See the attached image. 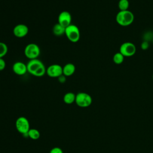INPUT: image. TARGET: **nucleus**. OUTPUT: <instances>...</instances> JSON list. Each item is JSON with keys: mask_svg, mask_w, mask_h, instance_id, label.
Listing matches in <instances>:
<instances>
[{"mask_svg": "<svg viewBox=\"0 0 153 153\" xmlns=\"http://www.w3.org/2000/svg\"><path fill=\"white\" fill-rule=\"evenodd\" d=\"M27 72L36 77H42L46 74V69L44 63L38 59L29 60L27 63Z\"/></svg>", "mask_w": 153, "mask_h": 153, "instance_id": "nucleus-1", "label": "nucleus"}, {"mask_svg": "<svg viewBox=\"0 0 153 153\" xmlns=\"http://www.w3.org/2000/svg\"><path fill=\"white\" fill-rule=\"evenodd\" d=\"M134 20L133 13L130 10L120 11L116 15L115 20L121 26H128L133 23Z\"/></svg>", "mask_w": 153, "mask_h": 153, "instance_id": "nucleus-2", "label": "nucleus"}, {"mask_svg": "<svg viewBox=\"0 0 153 153\" xmlns=\"http://www.w3.org/2000/svg\"><path fill=\"white\" fill-rule=\"evenodd\" d=\"M65 35L68 39L73 43L78 42L81 36L79 29L77 26L73 24L70 25L65 28Z\"/></svg>", "mask_w": 153, "mask_h": 153, "instance_id": "nucleus-3", "label": "nucleus"}, {"mask_svg": "<svg viewBox=\"0 0 153 153\" xmlns=\"http://www.w3.org/2000/svg\"><path fill=\"white\" fill-rule=\"evenodd\" d=\"M40 54V48L35 43H29L25 47L24 54L25 57L29 60L38 59Z\"/></svg>", "mask_w": 153, "mask_h": 153, "instance_id": "nucleus-4", "label": "nucleus"}, {"mask_svg": "<svg viewBox=\"0 0 153 153\" xmlns=\"http://www.w3.org/2000/svg\"><path fill=\"white\" fill-rule=\"evenodd\" d=\"M91 96L85 92H79L76 94L75 103L81 108H87L92 103Z\"/></svg>", "mask_w": 153, "mask_h": 153, "instance_id": "nucleus-5", "label": "nucleus"}, {"mask_svg": "<svg viewBox=\"0 0 153 153\" xmlns=\"http://www.w3.org/2000/svg\"><path fill=\"white\" fill-rule=\"evenodd\" d=\"M124 56L129 57L134 56L136 52V45L131 42H125L120 47V51Z\"/></svg>", "mask_w": 153, "mask_h": 153, "instance_id": "nucleus-6", "label": "nucleus"}, {"mask_svg": "<svg viewBox=\"0 0 153 153\" xmlns=\"http://www.w3.org/2000/svg\"><path fill=\"white\" fill-rule=\"evenodd\" d=\"M16 127L17 130L21 134L26 133L30 130L29 120L25 117H20L16 121Z\"/></svg>", "mask_w": 153, "mask_h": 153, "instance_id": "nucleus-7", "label": "nucleus"}, {"mask_svg": "<svg viewBox=\"0 0 153 153\" xmlns=\"http://www.w3.org/2000/svg\"><path fill=\"white\" fill-rule=\"evenodd\" d=\"M46 74L50 78H59L63 75V67L59 64H52L46 69Z\"/></svg>", "mask_w": 153, "mask_h": 153, "instance_id": "nucleus-8", "label": "nucleus"}, {"mask_svg": "<svg viewBox=\"0 0 153 153\" xmlns=\"http://www.w3.org/2000/svg\"><path fill=\"white\" fill-rule=\"evenodd\" d=\"M71 22L72 16L69 11H63L59 13L57 18V23L59 24L66 28L71 25Z\"/></svg>", "mask_w": 153, "mask_h": 153, "instance_id": "nucleus-9", "label": "nucleus"}, {"mask_svg": "<svg viewBox=\"0 0 153 153\" xmlns=\"http://www.w3.org/2000/svg\"><path fill=\"white\" fill-rule=\"evenodd\" d=\"M13 33L16 37L22 38L28 34L29 28L25 24H18L14 27Z\"/></svg>", "mask_w": 153, "mask_h": 153, "instance_id": "nucleus-10", "label": "nucleus"}, {"mask_svg": "<svg viewBox=\"0 0 153 153\" xmlns=\"http://www.w3.org/2000/svg\"><path fill=\"white\" fill-rule=\"evenodd\" d=\"M12 70L15 74L19 76H23L27 72L26 64L20 61H17L13 63Z\"/></svg>", "mask_w": 153, "mask_h": 153, "instance_id": "nucleus-11", "label": "nucleus"}, {"mask_svg": "<svg viewBox=\"0 0 153 153\" xmlns=\"http://www.w3.org/2000/svg\"><path fill=\"white\" fill-rule=\"evenodd\" d=\"M76 71V67L72 63H68L63 66V75L66 76L73 75Z\"/></svg>", "mask_w": 153, "mask_h": 153, "instance_id": "nucleus-12", "label": "nucleus"}, {"mask_svg": "<svg viewBox=\"0 0 153 153\" xmlns=\"http://www.w3.org/2000/svg\"><path fill=\"white\" fill-rule=\"evenodd\" d=\"M53 33L56 36H60L65 34V27L59 24L58 23L55 24L53 27Z\"/></svg>", "mask_w": 153, "mask_h": 153, "instance_id": "nucleus-13", "label": "nucleus"}, {"mask_svg": "<svg viewBox=\"0 0 153 153\" xmlns=\"http://www.w3.org/2000/svg\"><path fill=\"white\" fill-rule=\"evenodd\" d=\"M76 94L72 92H68L63 96V102L68 105H70L75 102Z\"/></svg>", "mask_w": 153, "mask_h": 153, "instance_id": "nucleus-14", "label": "nucleus"}, {"mask_svg": "<svg viewBox=\"0 0 153 153\" xmlns=\"http://www.w3.org/2000/svg\"><path fill=\"white\" fill-rule=\"evenodd\" d=\"M124 56L120 52L115 53L112 57V60L114 63H115L117 65L121 64L124 62Z\"/></svg>", "mask_w": 153, "mask_h": 153, "instance_id": "nucleus-15", "label": "nucleus"}, {"mask_svg": "<svg viewBox=\"0 0 153 153\" xmlns=\"http://www.w3.org/2000/svg\"><path fill=\"white\" fill-rule=\"evenodd\" d=\"M27 133H28L29 137L33 140H37L40 137L39 131L35 128H30Z\"/></svg>", "mask_w": 153, "mask_h": 153, "instance_id": "nucleus-16", "label": "nucleus"}, {"mask_svg": "<svg viewBox=\"0 0 153 153\" xmlns=\"http://www.w3.org/2000/svg\"><path fill=\"white\" fill-rule=\"evenodd\" d=\"M130 5L128 0H120L118 3V7L120 11L128 10Z\"/></svg>", "mask_w": 153, "mask_h": 153, "instance_id": "nucleus-17", "label": "nucleus"}, {"mask_svg": "<svg viewBox=\"0 0 153 153\" xmlns=\"http://www.w3.org/2000/svg\"><path fill=\"white\" fill-rule=\"evenodd\" d=\"M8 50V48L7 45L0 41V58H4V56L7 54Z\"/></svg>", "mask_w": 153, "mask_h": 153, "instance_id": "nucleus-18", "label": "nucleus"}, {"mask_svg": "<svg viewBox=\"0 0 153 153\" xmlns=\"http://www.w3.org/2000/svg\"><path fill=\"white\" fill-rule=\"evenodd\" d=\"M153 39V32L152 31H147L143 35V39L145 41H152Z\"/></svg>", "mask_w": 153, "mask_h": 153, "instance_id": "nucleus-19", "label": "nucleus"}, {"mask_svg": "<svg viewBox=\"0 0 153 153\" xmlns=\"http://www.w3.org/2000/svg\"><path fill=\"white\" fill-rule=\"evenodd\" d=\"M149 47V43L148 41H143L140 44V48L142 50H146Z\"/></svg>", "mask_w": 153, "mask_h": 153, "instance_id": "nucleus-20", "label": "nucleus"}, {"mask_svg": "<svg viewBox=\"0 0 153 153\" xmlns=\"http://www.w3.org/2000/svg\"><path fill=\"white\" fill-rule=\"evenodd\" d=\"M49 153H63V150L59 147H54L53 148Z\"/></svg>", "mask_w": 153, "mask_h": 153, "instance_id": "nucleus-21", "label": "nucleus"}, {"mask_svg": "<svg viewBox=\"0 0 153 153\" xmlns=\"http://www.w3.org/2000/svg\"><path fill=\"white\" fill-rule=\"evenodd\" d=\"M6 67V62L3 58H0V71H2Z\"/></svg>", "mask_w": 153, "mask_h": 153, "instance_id": "nucleus-22", "label": "nucleus"}, {"mask_svg": "<svg viewBox=\"0 0 153 153\" xmlns=\"http://www.w3.org/2000/svg\"><path fill=\"white\" fill-rule=\"evenodd\" d=\"M58 80H59V81L60 82L63 83V82H65L66 81V76L65 75H61L60 76H59L58 78Z\"/></svg>", "mask_w": 153, "mask_h": 153, "instance_id": "nucleus-23", "label": "nucleus"}, {"mask_svg": "<svg viewBox=\"0 0 153 153\" xmlns=\"http://www.w3.org/2000/svg\"><path fill=\"white\" fill-rule=\"evenodd\" d=\"M152 44H153V39H152Z\"/></svg>", "mask_w": 153, "mask_h": 153, "instance_id": "nucleus-24", "label": "nucleus"}, {"mask_svg": "<svg viewBox=\"0 0 153 153\" xmlns=\"http://www.w3.org/2000/svg\"><path fill=\"white\" fill-rule=\"evenodd\" d=\"M152 80H153V74H152Z\"/></svg>", "mask_w": 153, "mask_h": 153, "instance_id": "nucleus-25", "label": "nucleus"}]
</instances>
